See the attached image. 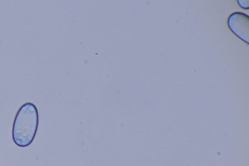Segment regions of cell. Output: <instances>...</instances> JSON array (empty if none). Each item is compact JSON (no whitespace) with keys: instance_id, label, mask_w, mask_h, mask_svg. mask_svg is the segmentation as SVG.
Masks as SVG:
<instances>
[{"instance_id":"cell-1","label":"cell","mask_w":249,"mask_h":166,"mask_svg":"<svg viewBox=\"0 0 249 166\" xmlns=\"http://www.w3.org/2000/svg\"><path fill=\"white\" fill-rule=\"evenodd\" d=\"M38 125V114L36 106L31 102L22 105L18 109L13 123L12 138L18 147H26L33 141Z\"/></svg>"},{"instance_id":"cell-2","label":"cell","mask_w":249,"mask_h":166,"mask_svg":"<svg viewBox=\"0 0 249 166\" xmlns=\"http://www.w3.org/2000/svg\"><path fill=\"white\" fill-rule=\"evenodd\" d=\"M249 16L239 12L231 14L228 19V25L231 31L247 44L249 37Z\"/></svg>"},{"instance_id":"cell-3","label":"cell","mask_w":249,"mask_h":166,"mask_svg":"<svg viewBox=\"0 0 249 166\" xmlns=\"http://www.w3.org/2000/svg\"><path fill=\"white\" fill-rule=\"evenodd\" d=\"M238 3L241 7L245 9L249 8V1L248 0H237Z\"/></svg>"}]
</instances>
